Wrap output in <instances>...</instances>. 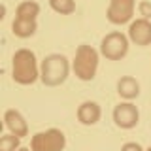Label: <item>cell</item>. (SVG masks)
I'll return each mask as SVG.
<instances>
[{
    "instance_id": "cell-17",
    "label": "cell",
    "mask_w": 151,
    "mask_h": 151,
    "mask_svg": "<svg viewBox=\"0 0 151 151\" xmlns=\"http://www.w3.org/2000/svg\"><path fill=\"white\" fill-rule=\"evenodd\" d=\"M121 151H144V147L140 144H136V142H127L121 147Z\"/></svg>"
},
{
    "instance_id": "cell-3",
    "label": "cell",
    "mask_w": 151,
    "mask_h": 151,
    "mask_svg": "<svg viewBox=\"0 0 151 151\" xmlns=\"http://www.w3.org/2000/svg\"><path fill=\"white\" fill-rule=\"evenodd\" d=\"M72 68H74L76 78L81 79V81L94 79L96 70H98V51L87 44H81L78 47V51H76Z\"/></svg>"
},
{
    "instance_id": "cell-4",
    "label": "cell",
    "mask_w": 151,
    "mask_h": 151,
    "mask_svg": "<svg viewBox=\"0 0 151 151\" xmlns=\"http://www.w3.org/2000/svg\"><path fill=\"white\" fill-rule=\"evenodd\" d=\"M66 145V136L59 129H49L36 132L30 140L32 151H63Z\"/></svg>"
},
{
    "instance_id": "cell-10",
    "label": "cell",
    "mask_w": 151,
    "mask_h": 151,
    "mask_svg": "<svg viewBox=\"0 0 151 151\" xmlns=\"http://www.w3.org/2000/svg\"><path fill=\"white\" fill-rule=\"evenodd\" d=\"M100 115H102V110H100V106H98L96 102L87 100L78 108V119H79L81 125H87V127L89 125H96V123L100 121Z\"/></svg>"
},
{
    "instance_id": "cell-1",
    "label": "cell",
    "mask_w": 151,
    "mask_h": 151,
    "mask_svg": "<svg viewBox=\"0 0 151 151\" xmlns=\"http://www.w3.org/2000/svg\"><path fill=\"white\" fill-rule=\"evenodd\" d=\"M12 78L19 85H32L40 78L36 55L30 49H17L12 59Z\"/></svg>"
},
{
    "instance_id": "cell-19",
    "label": "cell",
    "mask_w": 151,
    "mask_h": 151,
    "mask_svg": "<svg viewBox=\"0 0 151 151\" xmlns=\"http://www.w3.org/2000/svg\"><path fill=\"white\" fill-rule=\"evenodd\" d=\"M145 151H151V145H149V147H147V149H145Z\"/></svg>"
},
{
    "instance_id": "cell-16",
    "label": "cell",
    "mask_w": 151,
    "mask_h": 151,
    "mask_svg": "<svg viewBox=\"0 0 151 151\" xmlns=\"http://www.w3.org/2000/svg\"><path fill=\"white\" fill-rule=\"evenodd\" d=\"M138 9H140V15L144 19H151V2L142 0V2L138 4Z\"/></svg>"
},
{
    "instance_id": "cell-15",
    "label": "cell",
    "mask_w": 151,
    "mask_h": 151,
    "mask_svg": "<svg viewBox=\"0 0 151 151\" xmlns=\"http://www.w3.org/2000/svg\"><path fill=\"white\" fill-rule=\"evenodd\" d=\"M21 138L19 136H15V134H4L2 138H0V151H15V149H19L21 147Z\"/></svg>"
},
{
    "instance_id": "cell-7",
    "label": "cell",
    "mask_w": 151,
    "mask_h": 151,
    "mask_svg": "<svg viewBox=\"0 0 151 151\" xmlns=\"http://www.w3.org/2000/svg\"><path fill=\"white\" fill-rule=\"evenodd\" d=\"M113 121H115V125L119 127V129H125V130L134 129L140 121V111L130 100L121 102V104H117L115 110H113Z\"/></svg>"
},
{
    "instance_id": "cell-11",
    "label": "cell",
    "mask_w": 151,
    "mask_h": 151,
    "mask_svg": "<svg viewBox=\"0 0 151 151\" xmlns=\"http://www.w3.org/2000/svg\"><path fill=\"white\" fill-rule=\"evenodd\" d=\"M117 93H119V96L125 98V100H134V98H138V94H140L138 79L132 78V76H123L119 81H117Z\"/></svg>"
},
{
    "instance_id": "cell-14",
    "label": "cell",
    "mask_w": 151,
    "mask_h": 151,
    "mask_svg": "<svg viewBox=\"0 0 151 151\" xmlns=\"http://www.w3.org/2000/svg\"><path fill=\"white\" fill-rule=\"evenodd\" d=\"M49 6L53 12L60 13V15H70L76 12V2L74 0H49Z\"/></svg>"
},
{
    "instance_id": "cell-5",
    "label": "cell",
    "mask_w": 151,
    "mask_h": 151,
    "mask_svg": "<svg viewBox=\"0 0 151 151\" xmlns=\"http://www.w3.org/2000/svg\"><path fill=\"white\" fill-rule=\"evenodd\" d=\"M100 53L108 60H121L129 53V36H125L119 30L106 34L100 42Z\"/></svg>"
},
{
    "instance_id": "cell-12",
    "label": "cell",
    "mask_w": 151,
    "mask_h": 151,
    "mask_svg": "<svg viewBox=\"0 0 151 151\" xmlns=\"http://www.w3.org/2000/svg\"><path fill=\"white\" fill-rule=\"evenodd\" d=\"M38 15H40V4L32 0L21 2L15 9V19H23V21H36Z\"/></svg>"
},
{
    "instance_id": "cell-2",
    "label": "cell",
    "mask_w": 151,
    "mask_h": 151,
    "mask_svg": "<svg viewBox=\"0 0 151 151\" xmlns=\"http://www.w3.org/2000/svg\"><path fill=\"white\" fill-rule=\"evenodd\" d=\"M68 72H70L68 59L60 53H51L42 60L40 79L47 87H57V85H63L66 81Z\"/></svg>"
},
{
    "instance_id": "cell-8",
    "label": "cell",
    "mask_w": 151,
    "mask_h": 151,
    "mask_svg": "<svg viewBox=\"0 0 151 151\" xmlns=\"http://www.w3.org/2000/svg\"><path fill=\"white\" fill-rule=\"evenodd\" d=\"M129 40L136 45H149L151 44V21L149 19H136L129 27Z\"/></svg>"
},
{
    "instance_id": "cell-18",
    "label": "cell",
    "mask_w": 151,
    "mask_h": 151,
    "mask_svg": "<svg viewBox=\"0 0 151 151\" xmlns=\"http://www.w3.org/2000/svg\"><path fill=\"white\" fill-rule=\"evenodd\" d=\"M17 151H32V149H27V147H19Z\"/></svg>"
},
{
    "instance_id": "cell-6",
    "label": "cell",
    "mask_w": 151,
    "mask_h": 151,
    "mask_svg": "<svg viewBox=\"0 0 151 151\" xmlns=\"http://www.w3.org/2000/svg\"><path fill=\"white\" fill-rule=\"evenodd\" d=\"M134 8L136 0H110V6L106 12L108 21L111 25H125L134 15Z\"/></svg>"
},
{
    "instance_id": "cell-9",
    "label": "cell",
    "mask_w": 151,
    "mask_h": 151,
    "mask_svg": "<svg viewBox=\"0 0 151 151\" xmlns=\"http://www.w3.org/2000/svg\"><path fill=\"white\" fill-rule=\"evenodd\" d=\"M4 121H6V127H8V130L12 132V134L19 136V138H23V136L28 134V125H27L25 117H23L17 110H6Z\"/></svg>"
},
{
    "instance_id": "cell-13",
    "label": "cell",
    "mask_w": 151,
    "mask_h": 151,
    "mask_svg": "<svg viewBox=\"0 0 151 151\" xmlns=\"http://www.w3.org/2000/svg\"><path fill=\"white\" fill-rule=\"evenodd\" d=\"M36 28L38 23L36 21H23V19H13V25H12V32L17 38H30L36 34Z\"/></svg>"
}]
</instances>
